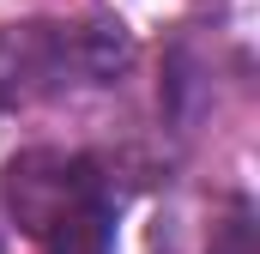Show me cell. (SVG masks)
<instances>
[{"mask_svg": "<svg viewBox=\"0 0 260 254\" xmlns=\"http://www.w3.org/2000/svg\"><path fill=\"white\" fill-rule=\"evenodd\" d=\"M133 61V37L109 12L24 18L0 30V109H37L73 91L109 85Z\"/></svg>", "mask_w": 260, "mask_h": 254, "instance_id": "cell-1", "label": "cell"}, {"mask_svg": "<svg viewBox=\"0 0 260 254\" xmlns=\"http://www.w3.org/2000/svg\"><path fill=\"white\" fill-rule=\"evenodd\" d=\"M12 224L43 254H109L115 248V194L85 151H18L0 176Z\"/></svg>", "mask_w": 260, "mask_h": 254, "instance_id": "cell-2", "label": "cell"}, {"mask_svg": "<svg viewBox=\"0 0 260 254\" xmlns=\"http://www.w3.org/2000/svg\"><path fill=\"white\" fill-rule=\"evenodd\" d=\"M206 254H254V206L248 200H230V212L212 230V248Z\"/></svg>", "mask_w": 260, "mask_h": 254, "instance_id": "cell-3", "label": "cell"}]
</instances>
